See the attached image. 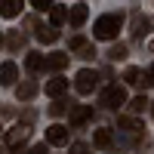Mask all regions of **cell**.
Returning <instances> with one entry per match:
<instances>
[{
  "label": "cell",
  "mask_w": 154,
  "mask_h": 154,
  "mask_svg": "<svg viewBox=\"0 0 154 154\" xmlns=\"http://www.w3.org/2000/svg\"><path fill=\"white\" fill-rule=\"evenodd\" d=\"M120 28H123V12H108V16L96 19V25H93V34L99 37V40H114Z\"/></svg>",
  "instance_id": "obj_1"
},
{
  "label": "cell",
  "mask_w": 154,
  "mask_h": 154,
  "mask_svg": "<svg viewBox=\"0 0 154 154\" xmlns=\"http://www.w3.org/2000/svg\"><path fill=\"white\" fill-rule=\"evenodd\" d=\"M102 105H105V108H123L126 105V89L117 86V83L105 86V89H102Z\"/></svg>",
  "instance_id": "obj_2"
},
{
  "label": "cell",
  "mask_w": 154,
  "mask_h": 154,
  "mask_svg": "<svg viewBox=\"0 0 154 154\" xmlns=\"http://www.w3.org/2000/svg\"><path fill=\"white\" fill-rule=\"evenodd\" d=\"M96 86H99V74H96V71H89V68L77 71V77H74V89H77L80 96H89Z\"/></svg>",
  "instance_id": "obj_3"
},
{
  "label": "cell",
  "mask_w": 154,
  "mask_h": 154,
  "mask_svg": "<svg viewBox=\"0 0 154 154\" xmlns=\"http://www.w3.org/2000/svg\"><path fill=\"white\" fill-rule=\"evenodd\" d=\"M28 136H31V126L28 123H16L12 130H6V145L9 148H19L22 142H28Z\"/></svg>",
  "instance_id": "obj_4"
},
{
  "label": "cell",
  "mask_w": 154,
  "mask_h": 154,
  "mask_svg": "<svg viewBox=\"0 0 154 154\" xmlns=\"http://www.w3.org/2000/svg\"><path fill=\"white\" fill-rule=\"evenodd\" d=\"M46 142H49V145H68V126L53 123V126L46 130Z\"/></svg>",
  "instance_id": "obj_5"
},
{
  "label": "cell",
  "mask_w": 154,
  "mask_h": 154,
  "mask_svg": "<svg viewBox=\"0 0 154 154\" xmlns=\"http://www.w3.org/2000/svg\"><path fill=\"white\" fill-rule=\"evenodd\" d=\"M93 145H96V148H102V151H108V148L114 145V133L108 130V126H99V130L93 133Z\"/></svg>",
  "instance_id": "obj_6"
},
{
  "label": "cell",
  "mask_w": 154,
  "mask_h": 154,
  "mask_svg": "<svg viewBox=\"0 0 154 154\" xmlns=\"http://www.w3.org/2000/svg\"><path fill=\"white\" fill-rule=\"evenodd\" d=\"M93 117V108L89 105H71V126H83Z\"/></svg>",
  "instance_id": "obj_7"
},
{
  "label": "cell",
  "mask_w": 154,
  "mask_h": 154,
  "mask_svg": "<svg viewBox=\"0 0 154 154\" xmlns=\"http://www.w3.org/2000/svg\"><path fill=\"white\" fill-rule=\"evenodd\" d=\"M22 9H25V0H3V3H0V16L3 19H16Z\"/></svg>",
  "instance_id": "obj_8"
},
{
  "label": "cell",
  "mask_w": 154,
  "mask_h": 154,
  "mask_svg": "<svg viewBox=\"0 0 154 154\" xmlns=\"http://www.w3.org/2000/svg\"><path fill=\"white\" fill-rule=\"evenodd\" d=\"M16 77H19L16 62H3V65H0V83H3V86H12V83H16Z\"/></svg>",
  "instance_id": "obj_9"
},
{
  "label": "cell",
  "mask_w": 154,
  "mask_h": 154,
  "mask_svg": "<svg viewBox=\"0 0 154 154\" xmlns=\"http://www.w3.org/2000/svg\"><path fill=\"white\" fill-rule=\"evenodd\" d=\"M86 19H89V9H86L83 3H77V6H71V9H68V22L74 25V28H80Z\"/></svg>",
  "instance_id": "obj_10"
},
{
  "label": "cell",
  "mask_w": 154,
  "mask_h": 154,
  "mask_svg": "<svg viewBox=\"0 0 154 154\" xmlns=\"http://www.w3.org/2000/svg\"><path fill=\"white\" fill-rule=\"evenodd\" d=\"M43 89H46V96H49V99H59V96H65V89H68V80H62V77H53V80H49Z\"/></svg>",
  "instance_id": "obj_11"
},
{
  "label": "cell",
  "mask_w": 154,
  "mask_h": 154,
  "mask_svg": "<svg viewBox=\"0 0 154 154\" xmlns=\"http://www.w3.org/2000/svg\"><path fill=\"white\" fill-rule=\"evenodd\" d=\"M123 80L130 86H145V71L142 68H126L123 71Z\"/></svg>",
  "instance_id": "obj_12"
},
{
  "label": "cell",
  "mask_w": 154,
  "mask_h": 154,
  "mask_svg": "<svg viewBox=\"0 0 154 154\" xmlns=\"http://www.w3.org/2000/svg\"><path fill=\"white\" fill-rule=\"evenodd\" d=\"M68 59H71L68 53H53V56H46V68L49 71H62V68L68 65Z\"/></svg>",
  "instance_id": "obj_13"
},
{
  "label": "cell",
  "mask_w": 154,
  "mask_h": 154,
  "mask_svg": "<svg viewBox=\"0 0 154 154\" xmlns=\"http://www.w3.org/2000/svg\"><path fill=\"white\" fill-rule=\"evenodd\" d=\"M151 31V19L145 16H133V37H145Z\"/></svg>",
  "instance_id": "obj_14"
},
{
  "label": "cell",
  "mask_w": 154,
  "mask_h": 154,
  "mask_svg": "<svg viewBox=\"0 0 154 154\" xmlns=\"http://www.w3.org/2000/svg\"><path fill=\"white\" fill-rule=\"evenodd\" d=\"M25 68H28V71H43V68H46V56H40V53H28Z\"/></svg>",
  "instance_id": "obj_15"
},
{
  "label": "cell",
  "mask_w": 154,
  "mask_h": 154,
  "mask_svg": "<svg viewBox=\"0 0 154 154\" xmlns=\"http://www.w3.org/2000/svg\"><path fill=\"white\" fill-rule=\"evenodd\" d=\"M37 40H40V43H56V40H59V31H56V25L37 28Z\"/></svg>",
  "instance_id": "obj_16"
},
{
  "label": "cell",
  "mask_w": 154,
  "mask_h": 154,
  "mask_svg": "<svg viewBox=\"0 0 154 154\" xmlns=\"http://www.w3.org/2000/svg\"><path fill=\"white\" fill-rule=\"evenodd\" d=\"M49 22H53L56 28H59V25H65V22H68V9H65V6H56V3H53V6H49Z\"/></svg>",
  "instance_id": "obj_17"
},
{
  "label": "cell",
  "mask_w": 154,
  "mask_h": 154,
  "mask_svg": "<svg viewBox=\"0 0 154 154\" xmlns=\"http://www.w3.org/2000/svg\"><path fill=\"white\" fill-rule=\"evenodd\" d=\"M34 93H37V80H25V83H19V89H16V96L19 99H34Z\"/></svg>",
  "instance_id": "obj_18"
},
{
  "label": "cell",
  "mask_w": 154,
  "mask_h": 154,
  "mask_svg": "<svg viewBox=\"0 0 154 154\" xmlns=\"http://www.w3.org/2000/svg\"><path fill=\"white\" fill-rule=\"evenodd\" d=\"M120 130H126V133H142V123H139L136 117H120Z\"/></svg>",
  "instance_id": "obj_19"
},
{
  "label": "cell",
  "mask_w": 154,
  "mask_h": 154,
  "mask_svg": "<svg viewBox=\"0 0 154 154\" xmlns=\"http://www.w3.org/2000/svg\"><path fill=\"white\" fill-rule=\"evenodd\" d=\"M65 111H71V102H62V96L49 105V114H53V117H59V114H65Z\"/></svg>",
  "instance_id": "obj_20"
},
{
  "label": "cell",
  "mask_w": 154,
  "mask_h": 154,
  "mask_svg": "<svg viewBox=\"0 0 154 154\" xmlns=\"http://www.w3.org/2000/svg\"><path fill=\"white\" fill-rule=\"evenodd\" d=\"M108 59H111V62H123V59H126V46H123V43H114V46L108 49Z\"/></svg>",
  "instance_id": "obj_21"
},
{
  "label": "cell",
  "mask_w": 154,
  "mask_h": 154,
  "mask_svg": "<svg viewBox=\"0 0 154 154\" xmlns=\"http://www.w3.org/2000/svg\"><path fill=\"white\" fill-rule=\"evenodd\" d=\"M145 108H148V99H145V96H136V99L130 102V111H133V114H142Z\"/></svg>",
  "instance_id": "obj_22"
},
{
  "label": "cell",
  "mask_w": 154,
  "mask_h": 154,
  "mask_svg": "<svg viewBox=\"0 0 154 154\" xmlns=\"http://www.w3.org/2000/svg\"><path fill=\"white\" fill-rule=\"evenodd\" d=\"M68 46L74 49V53H80V49H86L89 43H86V37H80V34H74V37H71V40H68Z\"/></svg>",
  "instance_id": "obj_23"
},
{
  "label": "cell",
  "mask_w": 154,
  "mask_h": 154,
  "mask_svg": "<svg viewBox=\"0 0 154 154\" xmlns=\"http://www.w3.org/2000/svg\"><path fill=\"white\" fill-rule=\"evenodd\" d=\"M53 3H56V0H31V6H34V9H40V12H43V9H49Z\"/></svg>",
  "instance_id": "obj_24"
},
{
  "label": "cell",
  "mask_w": 154,
  "mask_h": 154,
  "mask_svg": "<svg viewBox=\"0 0 154 154\" xmlns=\"http://www.w3.org/2000/svg\"><path fill=\"white\" fill-rule=\"evenodd\" d=\"M71 154H89V145H83V142H74V145H71Z\"/></svg>",
  "instance_id": "obj_25"
},
{
  "label": "cell",
  "mask_w": 154,
  "mask_h": 154,
  "mask_svg": "<svg viewBox=\"0 0 154 154\" xmlns=\"http://www.w3.org/2000/svg\"><path fill=\"white\" fill-rule=\"evenodd\" d=\"M28 154H49V142H46V145H43V142H40V145H34Z\"/></svg>",
  "instance_id": "obj_26"
},
{
  "label": "cell",
  "mask_w": 154,
  "mask_h": 154,
  "mask_svg": "<svg viewBox=\"0 0 154 154\" xmlns=\"http://www.w3.org/2000/svg\"><path fill=\"white\" fill-rule=\"evenodd\" d=\"M145 86H154V65L145 71Z\"/></svg>",
  "instance_id": "obj_27"
},
{
  "label": "cell",
  "mask_w": 154,
  "mask_h": 154,
  "mask_svg": "<svg viewBox=\"0 0 154 154\" xmlns=\"http://www.w3.org/2000/svg\"><path fill=\"white\" fill-rule=\"evenodd\" d=\"M0 46H3V34H0Z\"/></svg>",
  "instance_id": "obj_28"
},
{
  "label": "cell",
  "mask_w": 154,
  "mask_h": 154,
  "mask_svg": "<svg viewBox=\"0 0 154 154\" xmlns=\"http://www.w3.org/2000/svg\"><path fill=\"white\" fill-rule=\"evenodd\" d=\"M151 53H154V40H151Z\"/></svg>",
  "instance_id": "obj_29"
}]
</instances>
